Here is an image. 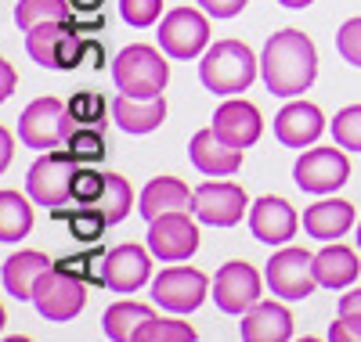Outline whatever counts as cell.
Returning <instances> with one entry per match:
<instances>
[{"instance_id": "cell-6", "label": "cell", "mask_w": 361, "mask_h": 342, "mask_svg": "<svg viewBox=\"0 0 361 342\" xmlns=\"http://www.w3.org/2000/svg\"><path fill=\"white\" fill-rule=\"evenodd\" d=\"M73 173H76V159H73V155L51 148V151L40 155L33 166H29L25 191L44 209H62L73 198Z\"/></svg>"}, {"instance_id": "cell-40", "label": "cell", "mask_w": 361, "mask_h": 342, "mask_svg": "<svg viewBox=\"0 0 361 342\" xmlns=\"http://www.w3.org/2000/svg\"><path fill=\"white\" fill-rule=\"evenodd\" d=\"M80 65H90V69L105 65V47L94 37H83V44H80Z\"/></svg>"}, {"instance_id": "cell-1", "label": "cell", "mask_w": 361, "mask_h": 342, "mask_svg": "<svg viewBox=\"0 0 361 342\" xmlns=\"http://www.w3.org/2000/svg\"><path fill=\"white\" fill-rule=\"evenodd\" d=\"M260 76L275 98L307 94L318 76V51L311 37L300 29H279L275 37H267L260 51Z\"/></svg>"}, {"instance_id": "cell-31", "label": "cell", "mask_w": 361, "mask_h": 342, "mask_svg": "<svg viewBox=\"0 0 361 342\" xmlns=\"http://www.w3.org/2000/svg\"><path fill=\"white\" fill-rule=\"evenodd\" d=\"M134 342H195V328L185 324V321H177V317H170V321L152 317L148 324L137 328Z\"/></svg>"}, {"instance_id": "cell-14", "label": "cell", "mask_w": 361, "mask_h": 342, "mask_svg": "<svg viewBox=\"0 0 361 342\" xmlns=\"http://www.w3.org/2000/svg\"><path fill=\"white\" fill-rule=\"evenodd\" d=\"M214 130L224 144L231 148H253L264 134V115L253 101H243V98H228L217 105L214 112Z\"/></svg>"}, {"instance_id": "cell-37", "label": "cell", "mask_w": 361, "mask_h": 342, "mask_svg": "<svg viewBox=\"0 0 361 342\" xmlns=\"http://www.w3.org/2000/svg\"><path fill=\"white\" fill-rule=\"evenodd\" d=\"M159 11H163V0H119V15H123V22L134 25V29L156 25Z\"/></svg>"}, {"instance_id": "cell-45", "label": "cell", "mask_w": 361, "mask_h": 342, "mask_svg": "<svg viewBox=\"0 0 361 342\" xmlns=\"http://www.w3.org/2000/svg\"><path fill=\"white\" fill-rule=\"evenodd\" d=\"M357 248H361V224H357Z\"/></svg>"}, {"instance_id": "cell-17", "label": "cell", "mask_w": 361, "mask_h": 342, "mask_svg": "<svg viewBox=\"0 0 361 342\" xmlns=\"http://www.w3.org/2000/svg\"><path fill=\"white\" fill-rule=\"evenodd\" d=\"M325 134V115L318 105L311 101H289L279 115H275V137L286 148H307Z\"/></svg>"}, {"instance_id": "cell-9", "label": "cell", "mask_w": 361, "mask_h": 342, "mask_svg": "<svg viewBox=\"0 0 361 342\" xmlns=\"http://www.w3.org/2000/svg\"><path fill=\"white\" fill-rule=\"evenodd\" d=\"M199 216L195 213H163L148 220V248L163 263H180L199 248Z\"/></svg>"}, {"instance_id": "cell-36", "label": "cell", "mask_w": 361, "mask_h": 342, "mask_svg": "<svg viewBox=\"0 0 361 342\" xmlns=\"http://www.w3.org/2000/svg\"><path fill=\"white\" fill-rule=\"evenodd\" d=\"M69 112L80 127H102L105 130V98L94 94V90H80L69 101Z\"/></svg>"}, {"instance_id": "cell-27", "label": "cell", "mask_w": 361, "mask_h": 342, "mask_svg": "<svg viewBox=\"0 0 361 342\" xmlns=\"http://www.w3.org/2000/svg\"><path fill=\"white\" fill-rule=\"evenodd\" d=\"M29 231H33V209H29V198L4 188L0 191V241H22Z\"/></svg>"}, {"instance_id": "cell-11", "label": "cell", "mask_w": 361, "mask_h": 342, "mask_svg": "<svg viewBox=\"0 0 361 342\" xmlns=\"http://www.w3.org/2000/svg\"><path fill=\"white\" fill-rule=\"evenodd\" d=\"M209 289H214V281H209L202 270H195V267H166L152 281V299L163 310H170V314H192V310L202 306Z\"/></svg>"}, {"instance_id": "cell-10", "label": "cell", "mask_w": 361, "mask_h": 342, "mask_svg": "<svg viewBox=\"0 0 361 342\" xmlns=\"http://www.w3.org/2000/svg\"><path fill=\"white\" fill-rule=\"evenodd\" d=\"M350 177V159L343 155V148H311L296 159L293 166V180L300 191L307 195H329L343 188Z\"/></svg>"}, {"instance_id": "cell-12", "label": "cell", "mask_w": 361, "mask_h": 342, "mask_svg": "<svg viewBox=\"0 0 361 342\" xmlns=\"http://www.w3.org/2000/svg\"><path fill=\"white\" fill-rule=\"evenodd\" d=\"M192 213L199 216V224L209 227H235L246 216V188L235 180H206L195 188Z\"/></svg>"}, {"instance_id": "cell-8", "label": "cell", "mask_w": 361, "mask_h": 342, "mask_svg": "<svg viewBox=\"0 0 361 342\" xmlns=\"http://www.w3.org/2000/svg\"><path fill=\"white\" fill-rule=\"evenodd\" d=\"M159 47L173 61H188L209 47V18L199 8H173L159 22Z\"/></svg>"}, {"instance_id": "cell-20", "label": "cell", "mask_w": 361, "mask_h": 342, "mask_svg": "<svg viewBox=\"0 0 361 342\" xmlns=\"http://www.w3.org/2000/svg\"><path fill=\"white\" fill-rule=\"evenodd\" d=\"M192 202H195V191H188L185 180L156 177V180H148V188L141 191L137 213L145 216V220H156V216H163V213H192Z\"/></svg>"}, {"instance_id": "cell-19", "label": "cell", "mask_w": 361, "mask_h": 342, "mask_svg": "<svg viewBox=\"0 0 361 342\" xmlns=\"http://www.w3.org/2000/svg\"><path fill=\"white\" fill-rule=\"evenodd\" d=\"M238 335H243L246 342H286V338H293V314H289V306L260 299L257 306H250L243 314Z\"/></svg>"}, {"instance_id": "cell-35", "label": "cell", "mask_w": 361, "mask_h": 342, "mask_svg": "<svg viewBox=\"0 0 361 342\" xmlns=\"http://www.w3.org/2000/svg\"><path fill=\"white\" fill-rule=\"evenodd\" d=\"M333 141L343 151H361V105H347L333 115Z\"/></svg>"}, {"instance_id": "cell-4", "label": "cell", "mask_w": 361, "mask_h": 342, "mask_svg": "<svg viewBox=\"0 0 361 342\" xmlns=\"http://www.w3.org/2000/svg\"><path fill=\"white\" fill-rule=\"evenodd\" d=\"M87 303V281L80 274H73L69 267L54 263L33 289V306L44 321H54V324H66L73 321Z\"/></svg>"}, {"instance_id": "cell-42", "label": "cell", "mask_w": 361, "mask_h": 342, "mask_svg": "<svg viewBox=\"0 0 361 342\" xmlns=\"http://www.w3.org/2000/svg\"><path fill=\"white\" fill-rule=\"evenodd\" d=\"M11 166V130H0V170Z\"/></svg>"}, {"instance_id": "cell-38", "label": "cell", "mask_w": 361, "mask_h": 342, "mask_svg": "<svg viewBox=\"0 0 361 342\" xmlns=\"http://www.w3.org/2000/svg\"><path fill=\"white\" fill-rule=\"evenodd\" d=\"M336 51L343 54L347 65L361 69V18H347L336 33Z\"/></svg>"}, {"instance_id": "cell-13", "label": "cell", "mask_w": 361, "mask_h": 342, "mask_svg": "<svg viewBox=\"0 0 361 342\" xmlns=\"http://www.w3.org/2000/svg\"><path fill=\"white\" fill-rule=\"evenodd\" d=\"M260 292H264V281H260L257 267H250L246 260H231L217 270L209 299H214L217 310H224V314H246L250 306L260 303Z\"/></svg>"}, {"instance_id": "cell-43", "label": "cell", "mask_w": 361, "mask_h": 342, "mask_svg": "<svg viewBox=\"0 0 361 342\" xmlns=\"http://www.w3.org/2000/svg\"><path fill=\"white\" fill-rule=\"evenodd\" d=\"M69 4H73V11H80V15H94V11H102L105 0H69Z\"/></svg>"}, {"instance_id": "cell-5", "label": "cell", "mask_w": 361, "mask_h": 342, "mask_svg": "<svg viewBox=\"0 0 361 342\" xmlns=\"http://www.w3.org/2000/svg\"><path fill=\"white\" fill-rule=\"evenodd\" d=\"M73 122L76 119H73L66 101L37 98L33 105H25V112L18 115V137H22L25 148H33V151H51V148L69 141V134L76 130Z\"/></svg>"}, {"instance_id": "cell-41", "label": "cell", "mask_w": 361, "mask_h": 342, "mask_svg": "<svg viewBox=\"0 0 361 342\" xmlns=\"http://www.w3.org/2000/svg\"><path fill=\"white\" fill-rule=\"evenodd\" d=\"M0 76H4V83H0V101H8L11 90H15V69H11V61H0Z\"/></svg>"}, {"instance_id": "cell-23", "label": "cell", "mask_w": 361, "mask_h": 342, "mask_svg": "<svg viewBox=\"0 0 361 342\" xmlns=\"http://www.w3.org/2000/svg\"><path fill=\"white\" fill-rule=\"evenodd\" d=\"M51 267H54V263H51L44 253L22 248V253H15V256L4 260V292H8L11 299H18V303L33 299L37 281H40V277H44Z\"/></svg>"}, {"instance_id": "cell-39", "label": "cell", "mask_w": 361, "mask_h": 342, "mask_svg": "<svg viewBox=\"0 0 361 342\" xmlns=\"http://www.w3.org/2000/svg\"><path fill=\"white\" fill-rule=\"evenodd\" d=\"M199 8L209 18H235L238 11L246 8V0H199Z\"/></svg>"}, {"instance_id": "cell-18", "label": "cell", "mask_w": 361, "mask_h": 342, "mask_svg": "<svg viewBox=\"0 0 361 342\" xmlns=\"http://www.w3.org/2000/svg\"><path fill=\"white\" fill-rule=\"evenodd\" d=\"M188 159H192V166H195L199 173H206V177H231V173H238V166H243V148L224 144L214 127H206V130H199V134L192 137Z\"/></svg>"}, {"instance_id": "cell-44", "label": "cell", "mask_w": 361, "mask_h": 342, "mask_svg": "<svg viewBox=\"0 0 361 342\" xmlns=\"http://www.w3.org/2000/svg\"><path fill=\"white\" fill-rule=\"evenodd\" d=\"M282 8H289V11H304V8H311L314 0H279Z\"/></svg>"}, {"instance_id": "cell-29", "label": "cell", "mask_w": 361, "mask_h": 342, "mask_svg": "<svg viewBox=\"0 0 361 342\" xmlns=\"http://www.w3.org/2000/svg\"><path fill=\"white\" fill-rule=\"evenodd\" d=\"M66 151L76 159V166H90L105 159V130L102 127H76L66 141Z\"/></svg>"}, {"instance_id": "cell-16", "label": "cell", "mask_w": 361, "mask_h": 342, "mask_svg": "<svg viewBox=\"0 0 361 342\" xmlns=\"http://www.w3.org/2000/svg\"><path fill=\"white\" fill-rule=\"evenodd\" d=\"M250 231L264 245H286L300 231V216L282 195H264L250 209Z\"/></svg>"}, {"instance_id": "cell-15", "label": "cell", "mask_w": 361, "mask_h": 342, "mask_svg": "<svg viewBox=\"0 0 361 342\" xmlns=\"http://www.w3.org/2000/svg\"><path fill=\"white\" fill-rule=\"evenodd\" d=\"M148 277H152V248L127 241V245H116L105 256V289L119 296L137 292L141 285H148Z\"/></svg>"}, {"instance_id": "cell-32", "label": "cell", "mask_w": 361, "mask_h": 342, "mask_svg": "<svg viewBox=\"0 0 361 342\" xmlns=\"http://www.w3.org/2000/svg\"><path fill=\"white\" fill-rule=\"evenodd\" d=\"M102 209H105V216H109V224L127 220L130 209H134V191H130V184L119 177V173H109L105 195H102Z\"/></svg>"}, {"instance_id": "cell-21", "label": "cell", "mask_w": 361, "mask_h": 342, "mask_svg": "<svg viewBox=\"0 0 361 342\" xmlns=\"http://www.w3.org/2000/svg\"><path fill=\"white\" fill-rule=\"evenodd\" d=\"M112 119L123 127L127 134H152L163 127L166 119V98L156 94V98H130V94H119L112 101Z\"/></svg>"}, {"instance_id": "cell-34", "label": "cell", "mask_w": 361, "mask_h": 342, "mask_svg": "<svg viewBox=\"0 0 361 342\" xmlns=\"http://www.w3.org/2000/svg\"><path fill=\"white\" fill-rule=\"evenodd\" d=\"M105 184H109V173H98L90 166H76V173H73V202H80V205H102Z\"/></svg>"}, {"instance_id": "cell-22", "label": "cell", "mask_w": 361, "mask_h": 342, "mask_svg": "<svg viewBox=\"0 0 361 342\" xmlns=\"http://www.w3.org/2000/svg\"><path fill=\"white\" fill-rule=\"evenodd\" d=\"M354 227V205L343 198H325L304 209V231L318 241H336Z\"/></svg>"}, {"instance_id": "cell-30", "label": "cell", "mask_w": 361, "mask_h": 342, "mask_svg": "<svg viewBox=\"0 0 361 342\" xmlns=\"http://www.w3.org/2000/svg\"><path fill=\"white\" fill-rule=\"evenodd\" d=\"M340 317L329 328L333 342H361V289H350L347 296H340Z\"/></svg>"}, {"instance_id": "cell-2", "label": "cell", "mask_w": 361, "mask_h": 342, "mask_svg": "<svg viewBox=\"0 0 361 342\" xmlns=\"http://www.w3.org/2000/svg\"><path fill=\"white\" fill-rule=\"evenodd\" d=\"M257 72H260V61L250 51V44H243V40H217V44H209L202 61H199L202 87L209 90V94H224V98L246 94L250 83L257 80Z\"/></svg>"}, {"instance_id": "cell-26", "label": "cell", "mask_w": 361, "mask_h": 342, "mask_svg": "<svg viewBox=\"0 0 361 342\" xmlns=\"http://www.w3.org/2000/svg\"><path fill=\"white\" fill-rule=\"evenodd\" d=\"M152 317H156V314H152V306L123 299V303H112V306L105 310L102 328H105V335H109L112 342H134L137 328H141V324H148Z\"/></svg>"}, {"instance_id": "cell-33", "label": "cell", "mask_w": 361, "mask_h": 342, "mask_svg": "<svg viewBox=\"0 0 361 342\" xmlns=\"http://www.w3.org/2000/svg\"><path fill=\"white\" fill-rule=\"evenodd\" d=\"M105 227H112L109 216H105V209H94V205H83V209H76V213L69 216V234H73L76 241H83V245L98 241V238L105 234Z\"/></svg>"}, {"instance_id": "cell-3", "label": "cell", "mask_w": 361, "mask_h": 342, "mask_svg": "<svg viewBox=\"0 0 361 342\" xmlns=\"http://www.w3.org/2000/svg\"><path fill=\"white\" fill-rule=\"evenodd\" d=\"M112 80L119 87V94H130V98H156L166 90L170 83V65L166 58L148 47V44H130L116 54L112 61Z\"/></svg>"}, {"instance_id": "cell-7", "label": "cell", "mask_w": 361, "mask_h": 342, "mask_svg": "<svg viewBox=\"0 0 361 342\" xmlns=\"http://www.w3.org/2000/svg\"><path fill=\"white\" fill-rule=\"evenodd\" d=\"M264 281L279 299H307L318 289L314 274V253L286 245L264 263Z\"/></svg>"}, {"instance_id": "cell-24", "label": "cell", "mask_w": 361, "mask_h": 342, "mask_svg": "<svg viewBox=\"0 0 361 342\" xmlns=\"http://www.w3.org/2000/svg\"><path fill=\"white\" fill-rule=\"evenodd\" d=\"M314 274H318L322 289H347V285L357 281L361 260H357L354 248H347L340 241H329L322 253H314Z\"/></svg>"}, {"instance_id": "cell-28", "label": "cell", "mask_w": 361, "mask_h": 342, "mask_svg": "<svg viewBox=\"0 0 361 342\" xmlns=\"http://www.w3.org/2000/svg\"><path fill=\"white\" fill-rule=\"evenodd\" d=\"M51 18H73V4L69 0H18L15 4V25L22 33Z\"/></svg>"}, {"instance_id": "cell-25", "label": "cell", "mask_w": 361, "mask_h": 342, "mask_svg": "<svg viewBox=\"0 0 361 342\" xmlns=\"http://www.w3.org/2000/svg\"><path fill=\"white\" fill-rule=\"evenodd\" d=\"M69 33H73L69 18H51V22H40L33 29H25V54L44 69H58V47H62V40Z\"/></svg>"}]
</instances>
